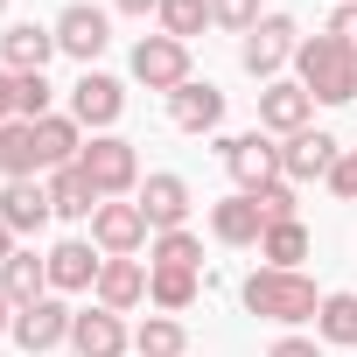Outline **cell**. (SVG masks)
<instances>
[{
	"label": "cell",
	"instance_id": "6da1fadb",
	"mask_svg": "<svg viewBox=\"0 0 357 357\" xmlns=\"http://www.w3.org/2000/svg\"><path fill=\"white\" fill-rule=\"evenodd\" d=\"M238 301H245L259 322H280V329H301V322H315V308H322L315 280H308V273H280V266H259V273H245Z\"/></svg>",
	"mask_w": 357,
	"mask_h": 357
},
{
	"label": "cell",
	"instance_id": "7a4b0ae2",
	"mask_svg": "<svg viewBox=\"0 0 357 357\" xmlns=\"http://www.w3.org/2000/svg\"><path fill=\"white\" fill-rule=\"evenodd\" d=\"M294 84H301L315 105H350V98H357V56H350L336 36H301V50H294Z\"/></svg>",
	"mask_w": 357,
	"mask_h": 357
},
{
	"label": "cell",
	"instance_id": "3957f363",
	"mask_svg": "<svg viewBox=\"0 0 357 357\" xmlns=\"http://www.w3.org/2000/svg\"><path fill=\"white\" fill-rule=\"evenodd\" d=\"M77 168L91 175V190H98L105 204L140 190V154H133V140H126V133H91V140H84V154H77Z\"/></svg>",
	"mask_w": 357,
	"mask_h": 357
},
{
	"label": "cell",
	"instance_id": "277c9868",
	"mask_svg": "<svg viewBox=\"0 0 357 357\" xmlns=\"http://www.w3.org/2000/svg\"><path fill=\"white\" fill-rule=\"evenodd\" d=\"M294 50H301V22H294V15H259V29L238 43V63H245V77L273 84V77L294 63Z\"/></svg>",
	"mask_w": 357,
	"mask_h": 357
},
{
	"label": "cell",
	"instance_id": "5b68a950",
	"mask_svg": "<svg viewBox=\"0 0 357 357\" xmlns=\"http://www.w3.org/2000/svg\"><path fill=\"white\" fill-rule=\"evenodd\" d=\"M133 84H147V91H161V98H175L190 84V43H175V36H140L133 43Z\"/></svg>",
	"mask_w": 357,
	"mask_h": 357
},
{
	"label": "cell",
	"instance_id": "8992f818",
	"mask_svg": "<svg viewBox=\"0 0 357 357\" xmlns=\"http://www.w3.org/2000/svg\"><path fill=\"white\" fill-rule=\"evenodd\" d=\"M218 161L231 168V183H238V190H266L273 175H280V140H273L266 126H252V133L218 140Z\"/></svg>",
	"mask_w": 357,
	"mask_h": 357
},
{
	"label": "cell",
	"instance_id": "52a82bcc",
	"mask_svg": "<svg viewBox=\"0 0 357 357\" xmlns=\"http://www.w3.org/2000/svg\"><path fill=\"white\" fill-rule=\"evenodd\" d=\"M50 29H56V50H63L70 63H84V70H91V63L105 56V43H112V15L91 8V0H70Z\"/></svg>",
	"mask_w": 357,
	"mask_h": 357
},
{
	"label": "cell",
	"instance_id": "ba28073f",
	"mask_svg": "<svg viewBox=\"0 0 357 357\" xmlns=\"http://www.w3.org/2000/svg\"><path fill=\"white\" fill-rule=\"evenodd\" d=\"M119 112H126V84H119L112 70H77V84H70V119H77L84 133H112Z\"/></svg>",
	"mask_w": 357,
	"mask_h": 357
},
{
	"label": "cell",
	"instance_id": "9c48e42d",
	"mask_svg": "<svg viewBox=\"0 0 357 357\" xmlns=\"http://www.w3.org/2000/svg\"><path fill=\"white\" fill-rule=\"evenodd\" d=\"M91 245H98L105 259H133L140 245H154V225H147L140 204L112 197V204H98V218H91Z\"/></svg>",
	"mask_w": 357,
	"mask_h": 357
},
{
	"label": "cell",
	"instance_id": "30bf717a",
	"mask_svg": "<svg viewBox=\"0 0 357 357\" xmlns=\"http://www.w3.org/2000/svg\"><path fill=\"white\" fill-rule=\"evenodd\" d=\"M70 322H77V308L63 301V294H43L36 308H15V343L29 350V357H50V350H63L70 343Z\"/></svg>",
	"mask_w": 357,
	"mask_h": 357
},
{
	"label": "cell",
	"instance_id": "8fae6325",
	"mask_svg": "<svg viewBox=\"0 0 357 357\" xmlns=\"http://www.w3.org/2000/svg\"><path fill=\"white\" fill-rule=\"evenodd\" d=\"M343 161V140L336 133H322V126H308V133H294V140H280V175L301 190V183H329V168Z\"/></svg>",
	"mask_w": 357,
	"mask_h": 357
},
{
	"label": "cell",
	"instance_id": "7c38bea8",
	"mask_svg": "<svg viewBox=\"0 0 357 357\" xmlns=\"http://www.w3.org/2000/svg\"><path fill=\"white\" fill-rule=\"evenodd\" d=\"M259 126H266L273 140H294V133L315 126V98H308L294 77H273V84H259Z\"/></svg>",
	"mask_w": 357,
	"mask_h": 357
},
{
	"label": "cell",
	"instance_id": "4fadbf2b",
	"mask_svg": "<svg viewBox=\"0 0 357 357\" xmlns=\"http://www.w3.org/2000/svg\"><path fill=\"white\" fill-rule=\"evenodd\" d=\"M70 357H133V329H126V315H112V308H77V322H70Z\"/></svg>",
	"mask_w": 357,
	"mask_h": 357
},
{
	"label": "cell",
	"instance_id": "5bb4252c",
	"mask_svg": "<svg viewBox=\"0 0 357 357\" xmlns=\"http://www.w3.org/2000/svg\"><path fill=\"white\" fill-rule=\"evenodd\" d=\"M50 218H56V204H50V183H0V225H8L15 238H43L50 231Z\"/></svg>",
	"mask_w": 357,
	"mask_h": 357
},
{
	"label": "cell",
	"instance_id": "9a60e30c",
	"mask_svg": "<svg viewBox=\"0 0 357 357\" xmlns=\"http://www.w3.org/2000/svg\"><path fill=\"white\" fill-rule=\"evenodd\" d=\"M133 204L147 211L154 238H161V231H183V225H190V183H183V175H168V168H161V175H147V183L133 190Z\"/></svg>",
	"mask_w": 357,
	"mask_h": 357
},
{
	"label": "cell",
	"instance_id": "2e32d148",
	"mask_svg": "<svg viewBox=\"0 0 357 357\" xmlns=\"http://www.w3.org/2000/svg\"><path fill=\"white\" fill-rule=\"evenodd\" d=\"M98 266H105V252H98L91 238L50 245V294H91V287H98Z\"/></svg>",
	"mask_w": 357,
	"mask_h": 357
},
{
	"label": "cell",
	"instance_id": "e0dca14e",
	"mask_svg": "<svg viewBox=\"0 0 357 357\" xmlns=\"http://www.w3.org/2000/svg\"><path fill=\"white\" fill-rule=\"evenodd\" d=\"M50 56H63L50 22H8V36H0V63H8L15 77H29V70H50Z\"/></svg>",
	"mask_w": 357,
	"mask_h": 357
},
{
	"label": "cell",
	"instance_id": "ac0fdd59",
	"mask_svg": "<svg viewBox=\"0 0 357 357\" xmlns=\"http://www.w3.org/2000/svg\"><path fill=\"white\" fill-rule=\"evenodd\" d=\"M168 119H175V133H218L225 126V91L211 77H190L183 91L168 98Z\"/></svg>",
	"mask_w": 357,
	"mask_h": 357
},
{
	"label": "cell",
	"instance_id": "d6986e66",
	"mask_svg": "<svg viewBox=\"0 0 357 357\" xmlns=\"http://www.w3.org/2000/svg\"><path fill=\"white\" fill-rule=\"evenodd\" d=\"M0 294H8V308H36V301L50 294V252L22 245L8 266H0Z\"/></svg>",
	"mask_w": 357,
	"mask_h": 357
},
{
	"label": "cell",
	"instance_id": "ffe728a7",
	"mask_svg": "<svg viewBox=\"0 0 357 357\" xmlns=\"http://www.w3.org/2000/svg\"><path fill=\"white\" fill-rule=\"evenodd\" d=\"M84 126L70 119V112H50V119H36V161H43V175H56V168H70L77 154H84Z\"/></svg>",
	"mask_w": 357,
	"mask_h": 357
},
{
	"label": "cell",
	"instance_id": "44dd1931",
	"mask_svg": "<svg viewBox=\"0 0 357 357\" xmlns=\"http://www.w3.org/2000/svg\"><path fill=\"white\" fill-rule=\"evenodd\" d=\"M211 238L218 245H259L266 238V218H259V204L238 190V197H218L211 204Z\"/></svg>",
	"mask_w": 357,
	"mask_h": 357
},
{
	"label": "cell",
	"instance_id": "7402d4cb",
	"mask_svg": "<svg viewBox=\"0 0 357 357\" xmlns=\"http://www.w3.org/2000/svg\"><path fill=\"white\" fill-rule=\"evenodd\" d=\"M91 301H98V308H112V315L140 308V301H147V266H140V259H105V266H98Z\"/></svg>",
	"mask_w": 357,
	"mask_h": 357
},
{
	"label": "cell",
	"instance_id": "603a6c76",
	"mask_svg": "<svg viewBox=\"0 0 357 357\" xmlns=\"http://www.w3.org/2000/svg\"><path fill=\"white\" fill-rule=\"evenodd\" d=\"M50 204H56V218H70V225H91L105 197L91 190V175L70 161V168H56V175H50Z\"/></svg>",
	"mask_w": 357,
	"mask_h": 357
},
{
	"label": "cell",
	"instance_id": "cb8c5ba5",
	"mask_svg": "<svg viewBox=\"0 0 357 357\" xmlns=\"http://www.w3.org/2000/svg\"><path fill=\"white\" fill-rule=\"evenodd\" d=\"M197 273H183V266H147V308L154 315H190L197 308Z\"/></svg>",
	"mask_w": 357,
	"mask_h": 357
},
{
	"label": "cell",
	"instance_id": "d4e9b609",
	"mask_svg": "<svg viewBox=\"0 0 357 357\" xmlns=\"http://www.w3.org/2000/svg\"><path fill=\"white\" fill-rule=\"evenodd\" d=\"M133 357H190L183 315H140L133 322Z\"/></svg>",
	"mask_w": 357,
	"mask_h": 357
},
{
	"label": "cell",
	"instance_id": "484cf974",
	"mask_svg": "<svg viewBox=\"0 0 357 357\" xmlns=\"http://www.w3.org/2000/svg\"><path fill=\"white\" fill-rule=\"evenodd\" d=\"M315 252V238H308V225L294 218V225H266V238H259V259L266 266H280V273H301V259Z\"/></svg>",
	"mask_w": 357,
	"mask_h": 357
},
{
	"label": "cell",
	"instance_id": "4316f807",
	"mask_svg": "<svg viewBox=\"0 0 357 357\" xmlns=\"http://www.w3.org/2000/svg\"><path fill=\"white\" fill-rule=\"evenodd\" d=\"M0 175H8V183L43 175V161H36V126H29V119H8V126H0Z\"/></svg>",
	"mask_w": 357,
	"mask_h": 357
},
{
	"label": "cell",
	"instance_id": "83f0119b",
	"mask_svg": "<svg viewBox=\"0 0 357 357\" xmlns=\"http://www.w3.org/2000/svg\"><path fill=\"white\" fill-rule=\"evenodd\" d=\"M315 336L336 350H357V294H322L315 308Z\"/></svg>",
	"mask_w": 357,
	"mask_h": 357
},
{
	"label": "cell",
	"instance_id": "f1b7e54d",
	"mask_svg": "<svg viewBox=\"0 0 357 357\" xmlns=\"http://www.w3.org/2000/svg\"><path fill=\"white\" fill-rule=\"evenodd\" d=\"M154 22H161V36H175V43H197V36L211 29V0H161Z\"/></svg>",
	"mask_w": 357,
	"mask_h": 357
},
{
	"label": "cell",
	"instance_id": "f546056e",
	"mask_svg": "<svg viewBox=\"0 0 357 357\" xmlns=\"http://www.w3.org/2000/svg\"><path fill=\"white\" fill-rule=\"evenodd\" d=\"M147 266H183V273H197L204 266V238L183 225V231H161L154 245H147Z\"/></svg>",
	"mask_w": 357,
	"mask_h": 357
},
{
	"label": "cell",
	"instance_id": "4dcf8cb0",
	"mask_svg": "<svg viewBox=\"0 0 357 357\" xmlns=\"http://www.w3.org/2000/svg\"><path fill=\"white\" fill-rule=\"evenodd\" d=\"M245 197L259 204V218H266V225H294V218H301V197H294V183H287V175H273L266 190H245Z\"/></svg>",
	"mask_w": 357,
	"mask_h": 357
},
{
	"label": "cell",
	"instance_id": "1f68e13d",
	"mask_svg": "<svg viewBox=\"0 0 357 357\" xmlns=\"http://www.w3.org/2000/svg\"><path fill=\"white\" fill-rule=\"evenodd\" d=\"M211 29H231L238 43L259 29V0H211Z\"/></svg>",
	"mask_w": 357,
	"mask_h": 357
},
{
	"label": "cell",
	"instance_id": "d6a6232c",
	"mask_svg": "<svg viewBox=\"0 0 357 357\" xmlns=\"http://www.w3.org/2000/svg\"><path fill=\"white\" fill-rule=\"evenodd\" d=\"M50 112H56V84H50L43 70H29V77H22V119L36 126V119H50Z\"/></svg>",
	"mask_w": 357,
	"mask_h": 357
},
{
	"label": "cell",
	"instance_id": "836d02e7",
	"mask_svg": "<svg viewBox=\"0 0 357 357\" xmlns=\"http://www.w3.org/2000/svg\"><path fill=\"white\" fill-rule=\"evenodd\" d=\"M329 197H343V204H357V147H343V161L329 168Z\"/></svg>",
	"mask_w": 357,
	"mask_h": 357
},
{
	"label": "cell",
	"instance_id": "e575fe53",
	"mask_svg": "<svg viewBox=\"0 0 357 357\" xmlns=\"http://www.w3.org/2000/svg\"><path fill=\"white\" fill-rule=\"evenodd\" d=\"M8 119H22V77L0 63V126H8Z\"/></svg>",
	"mask_w": 357,
	"mask_h": 357
},
{
	"label": "cell",
	"instance_id": "d590c367",
	"mask_svg": "<svg viewBox=\"0 0 357 357\" xmlns=\"http://www.w3.org/2000/svg\"><path fill=\"white\" fill-rule=\"evenodd\" d=\"M322 36H336V43H343V50H350V56H357V8H336V15H329V29H322Z\"/></svg>",
	"mask_w": 357,
	"mask_h": 357
},
{
	"label": "cell",
	"instance_id": "8d00e7d4",
	"mask_svg": "<svg viewBox=\"0 0 357 357\" xmlns=\"http://www.w3.org/2000/svg\"><path fill=\"white\" fill-rule=\"evenodd\" d=\"M266 357H322V343H315V336H280Z\"/></svg>",
	"mask_w": 357,
	"mask_h": 357
},
{
	"label": "cell",
	"instance_id": "74e56055",
	"mask_svg": "<svg viewBox=\"0 0 357 357\" xmlns=\"http://www.w3.org/2000/svg\"><path fill=\"white\" fill-rule=\"evenodd\" d=\"M112 8H119V15H140V22H147V15L161 8V0H112Z\"/></svg>",
	"mask_w": 357,
	"mask_h": 357
},
{
	"label": "cell",
	"instance_id": "f35d334b",
	"mask_svg": "<svg viewBox=\"0 0 357 357\" xmlns=\"http://www.w3.org/2000/svg\"><path fill=\"white\" fill-rule=\"evenodd\" d=\"M15 252H22V238H15V231H8V225H0V266H8V259H15Z\"/></svg>",
	"mask_w": 357,
	"mask_h": 357
},
{
	"label": "cell",
	"instance_id": "ab89813d",
	"mask_svg": "<svg viewBox=\"0 0 357 357\" xmlns=\"http://www.w3.org/2000/svg\"><path fill=\"white\" fill-rule=\"evenodd\" d=\"M15 329V308H8V294H0V336H8Z\"/></svg>",
	"mask_w": 357,
	"mask_h": 357
},
{
	"label": "cell",
	"instance_id": "60d3db41",
	"mask_svg": "<svg viewBox=\"0 0 357 357\" xmlns=\"http://www.w3.org/2000/svg\"><path fill=\"white\" fill-rule=\"evenodd\" d=\"M336 8H357V0H336Z\"/></svg>",
	"mask_w": 357,
	"mask_h": 357
},
{
	"label": "cell",
	"instance_id": "b9f144b4",
	"mask_svg": "<svg viewBox=\"0 0 357 357\" xmlns=\"http://www.w3.org/2000/svg\"><path fill=\"white\" fill-rule=\"evenodd\" d=\"M0 15H8V0H0Z\"/></svg>",
	"mask_w": 357,
	"mask_h": 357
}]
</instances>
